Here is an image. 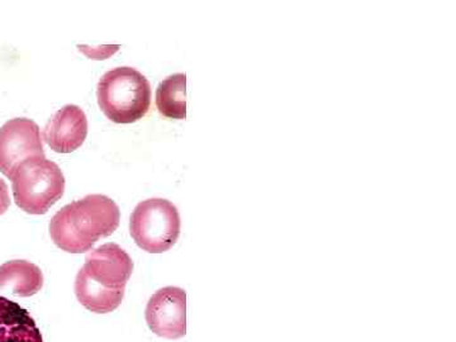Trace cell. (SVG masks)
Here are the masks:
<instances>
[{"instance_id":"obj_1","label":"cell","mask_w":456,"mask_h":342,"mask_svg":"<svg viewBox=\"0 0 456 342\" xmlns=\"http://www.w3.org/2000/svg\"><path fill=\"white\" fill-rule=\"evenodd\" d=\"M134 273L130 255L117 244L99 246L86 255L77 273L75 294L77 301L93 314L116 311L125 298L126 285Z\"/></svg>"},{"instance_id":"obj_2","label":"cell","mask_w":456,"mask_h":342,"mask_svg":"<svg viewBox=\"0 0 456 342\" xmlns=\"http://www.w3.org/2000/svg\"><path fill=\"white\" fill-rule=\"evenodd\" d=\"M119 221L121 212L114 200L92 194L60 209L50 222V236L62 251L83 254L116 232Z\"/></svg>"},{"instance_id":"obj_3","label":"cell","mask_w":456,"mask_h":342,"mask_svg":"<svg viewBox=\"0 0 456 342\" xmlns=\"http://www.w3.org/2000/svg\"><path fill=\"white\" fill-rule=\"evenodd\" d=\"M98 104L107 118L119 125L142 119L151 106V86L136 69L122 66L99 80Z\"/></svg>"},{"instance_id":"obj_4","label":"cell","mask_w":456,"mask_h":342,"mask_svg":"<svg viewBox=\"0 0 456 342\" xmlns=\"http://www.w3.org/2000/svg\"><path fill=\"white\" fill-rule=\"evenodd\" d=\"M11 180L14 202L28 215H46L64 196V174L46 158H33L20 164Z\"/></svg>"},{"instance_id":"obj_5","label":"cell","mask_w":456,"mask_h":342,"mask_svg":"<svg viewBox=\"0 0 456 342\" xmlns=\"http://www.w3.org/2000/svg\"><path fill=\"white\" fill-rule=\"evenodd\" d=\"M180 215L170 200L152 198L137 204L132 212V239L143 251L163 254L176 244L180 236Z\"/></svg>"},{"instance_id":"obj_6","label":"cell","mask_w":456,"mask_h":342,"mask_svg":"<svg viewBox=\"0 0 456 342\" xmlns=\"http://www.w3.org/2000/svg\"><path fill=\"white\" fill-rule=\"evenodd\" d=\"M33 158H45L37 123L28 118L5 123L0 128V171L11 179L20 164Z\"/></svg>"},{"instance_id":"obj_7","label":"cell","mask_w":456,"mask_h":342,"mask_svg":"<svg viewBox=\"0 0 456 342\" xmlns=\"http://www.w3.org/2000/svg\"><path fill=\"white\" fill-rule=\"evenodd\" d=\"M146 322L155 335L178 340L187 334V293L178 287L158 290L147 303Z\"/></svg>"},{"instance_id":"obj_8","label":"cell","mask_w":456,"mask_h":342,"mask_svg":"<svg viewBox=\"0 0 456 342\" xmlns=\"http://www.w3.org/2000/svg\"><path fill=\"white\" fill-rule=\"evenodd\" d=\"M88 136V118L82 108L69 104L55 113L44 130V139L57 154H71Z\"/></svg>"},{"instance_id":"obj_9","label":"cell","mask_w":456,"mask_h":342,"mask_svg":"<svg viewBox=\"0 0 456 342\" xmlns=\"http://www.w3.org/2000/svg\"><path fill=\"white\" fill-rule=\"evenodd\" d=\"M0 342H44L28 311L0 296Z\"/></svg>"},{"instance_id":"obj_10","label":"cell","mask_w":456,"mask_h":342,"mask_svg":"<svg viewBox=\"0 0 456 342\" xmlns=\"http://www.w3.org/2000/svg\"><path fill=\"white\" fill-rule=\"evenodd\" d=\"M42 287L44 274L35 264L26 260H12L0 265V289L27 298L41 292Z\"/></svg>"},{"instance_id":"obj_11","label":"cell","mask_w":456,"mask_h":342,"mask_svg":"<svg viewBox=\"0 0 456 342\" xmlns=\"http://www.w3.org/2000/svg\"><path fill=\"white\" fill-rule=\"evenodd\" d=\"M156 107L167 118H187V75H170L159 84L156 89Z\"/></svg>"},{"instance_id":"obj_12","label":"cell","mask_w":456,"mask_h":342,"mask_svg":"<svg viewBox=\"0 0 456 342\" xmlns=\"http://www.w3.org/2000/svg\"><path fill=\"white\" fill-rule=\"evenodd\" d=\"M11 207V198H9L8 185L4 180L0 179V216L4 215Z\"/></svg>"}]
</instances>
